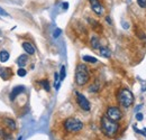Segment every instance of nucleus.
<instances>
[{
    "label": "nucleus",
    "mask_w": 146,
    "mask_h": 140,
    "mask_svg": "<svg viewBox=\"0 0 146 140\" xmlns=\"http://www.w3.org/2000/svg\"><path fill=\"white\" fill-rule=\"evenodd\" d=\"M9 59V53L7 51H1L0 52V62L1 63H5Z\"/></svg>",
    "instance_id": "nucleus-16"
},
{
    "label": "nucleus",
    "mask_w": 146,
    "mask_h": 140,
    "mask_svg": "<svg viewBox=\"0 0 146 140\" xmlns=\"http://www.w3.org/2000/svg\"><path fill=\"white\" fill-rule=\"evenodd\" d=\"M63 127H64V129L68 131V132H79L80 130H82V128H83V122L81 121V120H79V119H76V118H68L64 123H63Z\"/></svg>",
    "instance_id": "nucleus-4"
},
{
    "label": "nucleus",
    "mask_w": 146,
    "mask_h": 140,
    "mask_svg": "<svg viewBox=\"0 0 146 140\" xmlns=\"http://www.w3.org/2000/svg\"><path fill=\"white\" fill-rule=\"evenodd\" d=\"M117 101L123 108H129L134 103V94L128 88H120L117 93Z\"/></svg>",
    "instance_id": "nucleus-3"
},
{
    "label": "nucleus",
    "mask_w": 146,
    "mask_h": 140,
    "mask_svg": "<svg viewBox=\"0 0 146 140\" xmlns=\"http://www.w3.org/2000/svg\"><path fill=\"white\" fill-rule=\"evenodd\" d=\"M137 3L141 8H146V0H137Z\"/></svg>",
    "instance_id": "nucleus-21"
},
{
    "label": "nucleus",
    "mask_w": 146,
    "mask_h": 140,
    "mask_svg": "<svg viewBox=\"0 0 146 140\" xmlns=\"http://www.w3.org/2000/svg\"><path fill=\"white\" fill-rule=\"evenodd\" d=\"M82 59L86 62V63H91V64H96L98 63V59L96 57H92V56H89V55H86L82 57Z\"/></svg>",
    "instance_id": "nucleus-15"
},
{
    "label": "nucleus",
    "mask_w": 146,
    "mask_h": 140,
    "mask_svg": "<svg viewBox=\"0 0 146 140\" xmlns=\"http://www.w3.org/2000/svg\"><path fill=\"white\" fill-rule=\"evenodd\" d=\"M24 90H25V88H24V87H21V85H18V87L14 88H13V91L10 92V94H9V99H10L11 101H14V100L18 96L20 93H23V92H24Z\"/></svg>",
    "instance_id": "nucleus-9"
},
{
    "label": "nucleus",
    "mask_w": 146,
    "mask_h": 140,
    "mask_svg": "<svg viewBox=\"0 0 146 140\" xmlns=\"http://www.w3.org/2000/svg\"><path fill=\"white\" fill-rule=\"evenodd\" d=\"M99 52H100V55H101V56L107 57V58L110 57V54H111L109 50H108L107 47H104V46H101V47L99 48Z\"/></svg>",
    "instance_id": "nucleus-14"
},
{
    "label": "nucleus",
    "mask_w": 146,
    "mask_h": 140,
    "mask_svg": "<svg viewBox=\"0 0 146 140\" xmlns=\"http://www.w3.org/2000/svg\"><path fill=\"white\" fill-rule=\"evenodd\" d=\"M21 46H23V50L27 53L28 55H34V54H35V47H34V45H33L32 43H29V42H24V43L21 44Z\"/></svg>",
    "instance_id": "nucleus-10"
},
{
    "label": "nucleus",
    "mask_w": 146,
    "mask_h": 140,
    "mask_svg": "<svg viewBox=\"0 0 146 140\" xmlns=\"http://www.w3.org/2000/svg\"><path fill=\"white\" fill-rule=\"evenodd\" d=\"M61 33H62V30H61V29H55V30H54V34H53L54 38H57L58 36L61 35Z\"/></svg>",
    "instance_id": "nucleus-22"
},
{
    "label": "nucleus",
    "mask_w": 146,
    "mask_h": 140,
    "mask_svg": "<svg viewBox=\"0 0 146 140\" xmlns=\"http://www.w3.org/2000/svg\"><path fill=\"white\" fill-rule=\"evenodd\" d=\"M143 119H144L143 113H137V114H136V120H137V121H142Z\"/></svg>",
    "instance_id": "nucleus-23"
},
{
    "label": "nucleus",
    "mask_w": 146,
    "mask_h": 140,
    "mask_svg": "<svg viewBox=\"0 0 146 140\" xmlns=\"http://www.w3.org/2000/svg\"><path fill=\"white\" fill-rule=\"evenodd\" d=\"M60 81L62 82L64 79H65V75H66V72H65V66H62L61 67V71H60Z\"/></svg>",
    "instance_id": "nucleus-19"
},
{
    "label": "nucleus",
    "mask_w": 146,
    "mask_h": 140,
    "mask_svg": "<svg viewBox=\"0 0 146 140\" xmlns=\"http://www.w3.org/2000/svg\"><path fill=\"white\" fill-rule=\"evenodd\" d=\"M90 80V71L86 64H79L75 69V83L79 87L86 85Z\"/></svg>",
    "instance_id": "nucleus-2"
},
{
    "label": "nucleus",
    "mask_w": 146,
    "mask_h": 140,
    "mask_svg": "<svg viewBox=\"0 0 146 140\" xmlns=\"http://www.w3.org/2000/svg\"><path fill=\"white\" fill-rule=\"evenodd\" d=\"M18 140H21V137H19V138H18Z\"/></svg>",
    "instance_id": "nucleus-27"
},
{
    "label": "nucleus",
    "mask_w": 146,
    "mask_h": 140,
    "mask_svg": "<svg viewBox=\"0 0 146 140\" xmlns=\"http://www.w3.org/2000/svg\"><path fill=\"white\" fill-rule=\"evenodd\" d=\"M89 2H90L92 11H93L96 15H98V16L104 15L105 8H104V6L101 5V2H100L99 0H89Z\"/></svg>",
    "instance_id": "nucleus-7"
},
{
    "label": "nucleus",
    "mask_w": 146,
    "mask_h": 140,
    "mask_svg": "<svg viewBox=\"0 0 146 140\" xmlns=\"http://www.w3.org/2000/svg\"><path fill=\"white\" fill-rule=\"evenodd\" d=\"M75 96H76V103L83 111H90L91 104H90L89 100L83 94H81L79 92H75Z\"/></svg>",
    "instance_id": "nucleus-6"
},
{
    "label": "nucleus",
    "mask_w": 146,
    "mask_h": 140,
    "mask_svg": "<svg viewBox=\"0 0 146 140\" xmlns=\"http://www.w3.org/2000/svg\"><path fill=\"white\" fill-rule=\"evenodd\" d=\"M60 75H58V73H55L54 74V87L57 90V88H60Z\"/></svg>",
    "instance_id": "nucleus-18"
},
{
    "label": "nucleus",
    "mask_w": 146,
    "mask_h": 140,
    "mask_svg": "<svg viewBox=\"0 0 146 140\" xmlns=\"http://www.w3.org/2000/svg\"><path fill=\"white\" fill-rule=\"evenodd\" d=\"M26 74H27V72H26V70H25V69H23V67H20V69L17 71V75H18V76H21V77H24Z\"/></svg>",
    "instance_id": "nucleus-20"
},
{
    "label": "nucleus",
    "mask_w": 146,
    "mask_h": 140,
    "mask_svg": "<svg viewBox=\"0 0 146 140\" xmlns=\"http://www.w3.org/2000/svg\"><path fill=\"white\" fill-rule=\"evenodd\" d=\"M90 44H91L93 50H99V48L101 47L100 42H99V38H98L97 36H92L91 39H90Z\"/></svg>",
    "instance_id": "nucleus-13"
},
{
    "label": "nucleus",
    "mask_w": 146,
    "mask_h": 140,
    "mask_svg": "<svg viewBox=\"0 0 146 140\" xmlns=\"http://www.w3.org/2000/svg\"><path fill=\"white\" fill-rule=\"evenodd\" d=\"M141 132H142V133H143V135H144V136L146 137V129H145V128H144L143 130H141Z\"/></svg>",
    "instance_id": "nucleus-26"
},
{
    "label": "nucleus",
    "mask_w": 146,
    "mask_h": 140,
    "mask_svg": "<svg viewBox=\"0 0 146 140\" xmlns=\"http://www.w3.org/2000/svg\"><path fill=\"white\" fill-rule=\"evenodd\" d=\"M0 16H8V14H7L2 8H0Z\"/></svg>",
    "instance_id": "nucleus-24"
},
{
    "label": "nucleus",
    "mask_w": 146,
    "mask_h": 140,
    "mask_svg": "<svg viewBox=\"0 0 146 140\" xmlns=\"http://www.w3.org/2000/svg\"><path fill=\"white\" fill-rule=\"evenodd\" d=\"M100 128L104 135L107 137H115L119 130V124L116 121H112L107 116H104L100 120Z\"/></svg>",
    "instance_id": "nucleus-1"
},
{
    "label": "nucleus",
    "mask_w": 146,
    "mask_h": 140,
    "mask_svg": "<svg viewBox=\"0 0 146 140\" xmlns=\"http://www.w3.org/2000/svg\"><path fill=\"white\" fill-rule=\"evenodd\" d=\"M3 123H5V125H6V127H7L9 130L15 131V130L17 129L16 122H15L13 119H10V118H3Z\"/></svg>",
    "instance_id": "nucleus-11"
},
{
    "label": "nucleus",
    "mask_w": 146,
    "mask_h": 140,
    "mask_svg": "<svg viewBox=\"0 0 146 140\" xmlns=\"http://www.w3.org/2000/svg\"><path fill=\"white\" fill-rule=\"evenodd\" d=\"M62 6H63V9H68V8H69V3H68V2H63Z\"/></svg>",
    "instance_id": "nucleus-25"
},
{
    "label": "nucleus",
    "mask_w": 146,
    "mask_h": 140,
    "mask_svg": "<svg viewBox=\"0 0 146 140\" xmlns=\"http://www.w3.org/2000/svg\"><path fill=\"white\" fill-rule=\"evenodd\" d=\"M40 85L44 88V90H45V91H47V92L51 90L50 83H48V81H47V80H42V81H40Z\"/></svg>",
    "instance_id": "nucleus-17"
},
{
    "label": "nucleus",
    "mask_w": 146,
    "mask_h": 140,
    "mask_svg": "<svg viewBox=\"0 0 146 140\" xmlns=\"http://www.w3.org/2000/svg\"><path fill=\"white\" fill-rule=\"evenodd\" d=\"M27 62H28V56L25 55V54L20 55L18 58H17V61H16V63L18 64L19 67H24V66L27 64Z\"/></svg>",
    "instance_id": "nucleus-12"
},
{
    "label": "nucleus",
    "mask_w": 146,
    "mask_h": 140,
    "mask_svg": "<svg viewBox=\"0 0 146 140\" xmlns=\"http://www.w3.org/2000/svg\"><path fill=\"white\" fill-rule=\"evenodd\" d=\"M13 75V72L9 67H2L0 66V77L3 80V81H7Z\"/></svg>",
    "instance_id": "nucleus-8"
},
{
    "label": "nucleus",
    "mask_w": 146,
    "mask_h": 140,
    "mask_svg": "<svg viewBox=\"0 0 146 140\" xmlns=\"http://www.w3.org/2000/svg\"><path fill=\"white\" fill-rule=\"evenodd\" d=\"M106 116H107L109 119H111L112 121L118 122V121L121 120V118H123V112H121V110H120L118 106H109V108L107 109Z\"/></svg>",
    "instance_id": "nucleus-5"
}]
</instances>
